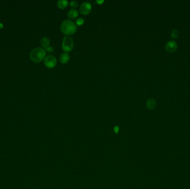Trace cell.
I'll list each match as a JSON object with an SVG mask.
<instances>
[{"label":"cell","mask_w":190,"mask_h":189,"mask_svg":"<svg viewBox=\"0 0 190 189\" xmlns=\"http://www.w3.org/2000/svg\"><path fill=\"white\" fill-rule=\"evenodd\" d=\"M118 130H119V128L118 127H114V132H115L116 133H117V132H118Z\"/></svg>","instance_id":"cell-16"},{"label":"cell","mask_w":190,"mask_h":189,"mask_svg":"<svg viewBox=\"0 0 190 189\" xmlns=\"http://www.w3.org/2000/svg\"><path fill=\"white\" fill-rule=\"evenodd\" d=\"M78 15H79V12H78L77 10L74 9V8L69 10L67 12V16L69 18H76Z\"/></svg>","instance_id":"cell-9"},{"label":"cell","mask_w":190,"mask_h":189,"mask_svg":"<svg viewBox=\"0 0 190 189\" xmlns=\"http://www.w3.org/2000/svg\"><path fill=\"white\" fill-rule=\"evenodd\" d=\"M46 49L47 52H52L54 50V48H53V47L51 46H49L47 48H46Z\"/></svg>","instance_id":"cell-15"},{"label":"cell","mask_w":190,"mask_h":189,"mask_svg":"<svg viewBox=\"0 0 190 189\" xmlns=\"http://www.w3.org/2000/svg\"><path fill=\"white\" fill-rule=\"evenodd\" d=\"M69 5L73 7H77L78 6V2L76 1H71L69 3Z\"/></svg>","instance_id":"cell-14"},{"label":"cell","mask_w":190,"mask_h":189,"mask_svg":"<svg viewBox=\"0 0 190 189\" xmlns=\"http://www.w3.org/2000/svg\"><path fill=\"white\" fill-rule=\"evenodd\" d=\"M85 21L84 19L82 18H78L76 20V24L79 26H81V25H82L83 23H84Z\"/></svg>","instance_id":"cell-13"},{"label":"cell","mask_w":190,"mask_h":189,"mask_svg":"<svg viewBox=\"0 0 190 189\" xmlns=\"http://www.w3.org/2000/svg\"><path fill=\"white\" fill-rule=\"evenodd\" d=\"M156 101L155 99L150 98L146 102V106L148 109H154L156 107Z\"/></svg>","instance_id":"cell-7"},{"label":"cell","mask_w":190,"mask_h":189,"mask_svg":"<svg viewBox=\"0 0 190 189\" xmlns=\"http://www.w3.org/2000/svg\"><path fill=\"white\" fill-rule=\"evenodd\" d=\"M57 4L58 7L61 8V9H64V8L67 6L68 2L67 0H58Z\"/></svg>","instance_id":"cell-10"},{"label":"cell","mask_w":190,"mask_h":189,"mask_svg":"<svg viewBox=\"0 0 190 189\" xmlns=\"http://www.w3.org/2000/svg\"><path fill=\"white\" fill-rule=\"evenodd\" d=\"M179 35H180V32H179V30H178V29H174L172 30L171 35V37L172 38H176L178 37Z\"/></svg>","instance_id":"cell-12"},{"label":"cell","mask_w":190,"mask_h":189,"mask_svg":"<svg viewBox=\"0 0 190 189\" xmlns=\"http://www.w3.org/2000/svg\"><path fill=\"white\" fill-rule=\"evenodd\" d=\"M2 28H3V24L1 23H0V29Z\"/></svg>","instance_id":"cell-18"},{"label":"cell","mask_w":190,"mask_h":189,"mask_svg":"<svg viewBox=\"0 0 190 189\" xmlns=\"http://www.w3.org/2000/svg\"><path fill=\"white\" fill-rule=\"evenodd\" d=\"M41 44L42 46L44 47V48H47V47L49 46V44H50L49 38L46 37H43L41 40Z\"/></svg>","instance_id":"cell-11"},{"label":"cell","mask_w":190,"mask_h":189,"mask_svg":"<svg viewBox=\"0 0 190 189\" xmlns=\"http://www.w3.org/2000/svg\"><path fill=\"white\" fill-rule=\"evenodd\" d=\"M96 2L98 3V4H101L103 2H104V0H97Z\"/></svg>","instance_id":"cell-17"},{"label":"cell","mask_w":190,"mask_h":189,"mask_svg":"<svg viewBox=\"0 0 190 189\" xmlns=\"http://www.w3.org/2000/svg\"><path fill=\"white\" fill-rule=\"evenodd\" d=\"M61 30L63 33L67 35L74 34L76 31L77 25L71 20L65 19L61 24Z\"/></svg>","instance_id":"cell-1"},{"label":"cell","mask_w":190,"mask_h":189,"mask_svg":"<svg viewBox=\"0 0 190 189\" xmlns=\"http://www.w3.org/2000/svg\"><path fill=\"white\" fill-rule=\"evenodd\" d=\"M44 63L47 67L54 68L57 64V59L54 55H49L44 58Z\"/></svg>","instance_id":"cell-4"},{"label":"cell","mask_w":190,"mask_h":189,"mask_svg":"<svg viewBox=\"0 0 190 189\" xmlns=\"http://www.w3.org/2000/svg\"><path fill=\"white\" fill-rule=\"evenodd\" d=\"M92 10V5L89 2L85 1L82 3L80 7V12L83 15H88Z\"/></svg>","instance_id":"cell-5"},{"label":"cell","mask_w":190,"mask_h":189,"mask_svg":"<svg viewBox=\"0 0 190 189\" xmlns=\"http://www.w3.org/2000/svg\"><path fill=\"white\" fill-rule=\"evenodd\" d=\"M60 59L62 63H66L69 60V55L67 52H63L61 54Z\"/></svg>","instance_id":"cell-8"},{"label":"cell","mask_w":190,"mask_h":189,"mask_svg":"<svg viewBox=\"0 0 190 189\" xmlns=\"http://www.w3.org/2000/svg\"><path fill=\"white\" fill-rule=\"evenodd\" d=\"M46 52L44 50L38 47L32 49L30 53V58L33 62L36 63L40 62L45 57Z\"/></svg>","instance_id":"cell-2"},{"label":"cell","mask_w":190,"mask_h":189,"mask_svg":"<svg viewBox=\"0 0 190 189\" xmlns=\"http://www.w3.org/2000/svg\"><path fill=\"white\" fill-rule=\"evenodd\" d=\"M74 43L72 38L69 36H66L63 38L62 48L66 52H70L74 48Z\"/></svg>","instance_id":"cell-3"},{"label":"cell","mask_w":190,"mask_h":189,"mask_svg":"<svg viewBox=\"0 0 190 189\" xmlns=\"http://www.w3.org/2000/svg\"><path fill=\"white\" fill-rule=\"evenodd\" d=\"M165 48L166 51L169 53H173L177 48V44L174 41H170L166 44Z\"/></svg>","instance_id":"cell-6"}]
</instances>
